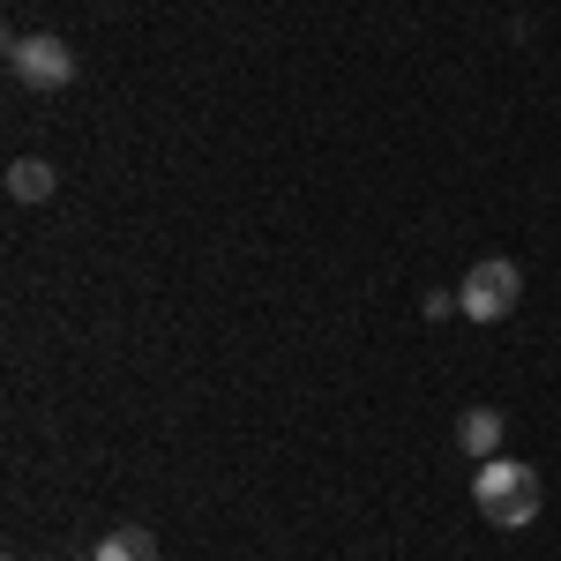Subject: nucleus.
<instances>
[{
  "label": "nucleus",
  "instance_id": "3",
  "mask_svg": "<svg viewBox=\"0 0 561 561\" xmlns=\"http://www.w3.org/2000/svg\"><path fill=\"white\" fill-rule=\"evenodd\" d=\"M8 76L23 90H68L76 83V45L53 31H15L8 38Z\"/></svg>",
  "mask_w": 561,
  "mask_h": 561
},
{
  "label": "nucleus",
  "instance_id": "1",
  "mask_svg": "<svg viewBox=\"0 0 561 561\" xmlns=\"http://www.w3.org/2000/svg\"><path fill=\"white\" fill-rule=\"evenodd\" d=\"M539 502H547V486H539V472L517 465V457H486L472 472V510L494 524V531H524V524L539 517Z\"/></svg>",
  "mask_w": 561,
  "mask_h": 561
},
{
  "label": "nucleus",
  "instance_id": "2",
  "mask_svg": "<svg viewBox=\"0 0 561 561\" xmlns=\"http://www.w3.org/2000/svg\"><path fill=\"white\" fill-rule=\"evenodd\" d=\"M457 307H465V322H510L524 307V270L510 255H486L465 270V285H457Z\"/></svg>",
  "mask_w": 561,
  "mask_h": 561
},
{
  "label": "nucleus",
  "instance_id": "5",
  "mask_svg": "<svg viewBox=\"0 0 561 561\" xmlns=\"http://www.w3.org/2000/svg\"><path fill=\"white\" fill-rule=\"evenodd\" d=\"M90 561H158V539H150L142 524H113V531L90 547Z\"/></svg>",
  "mask_w": 561,
  "mask_h": 561
},
{
  "label": "nucleus",
  "instance_id": "4",
  "mask_svg": "<svg viewBox=\"0 0 561 561\" xmlns=\"http://www.w3.org/2000/svg\"><path fill=\"white\" fill-rule=\"evenodd\" d=\"M457 449L465 457H502V412H486V404H465V420H457Z\"/></svg>",
  "mask_w": 561,
  "mask_h": 561
},
{
  "label": "nucleus",
  "instance_id": "6",
  "mask_svg": "<svg viewBox=\"0 0 561 561\" xmlns=\"http://www.w3.org/2000/svg\"><path fill=\"white\" fill-rule=\"evenodd\" d=\"M53 187H60V173H53L45 158H15V165H8V195H15V203H53Z\"/></svg>",
  "mask_w": 561,
  "mask_h": 561
}]
</instances>
